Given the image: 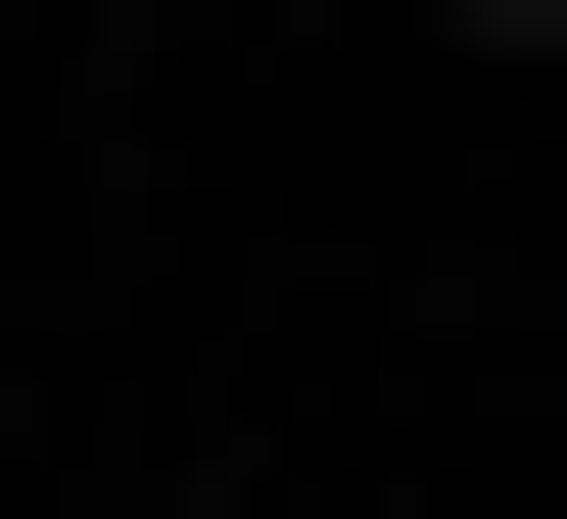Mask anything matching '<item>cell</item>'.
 Masks as SVG:
<instances>
[{"instance_id": "1", "label": "cell", "mask_w": 567, "mask_h": 519, "mask_svg": "<svg viewBox=\"0 0 567 519\" xmlns=\"http://www.w3.org/2000/svg\"><path fill=\"white\" fill-rule=\"evenodd\" d=\"M425 48H567V0H425Z\"/></svg>"}, {"instance_id": "2", "label": "cell", "mask_w": 567, "mask_h": 519, "mask_svg": "<svg viewBox=\"0 0 567 519\" xmlns=\"http://www.w3.org/2000/svg\"><path fill=\"white\" fill-rule=\"evenodd\" d=\"M142 519H189V473H142Z\"/></svg>"}]
</instances>
